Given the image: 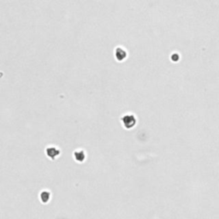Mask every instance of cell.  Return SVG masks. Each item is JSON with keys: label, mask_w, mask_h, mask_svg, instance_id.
I'll use <instances>...</instances> for the list:
<instances>
[{"label": "cell", "mask_w": 219, "mask_h": 219, "mask_svg": "<svg viewBox=\"0 0 219 219\" xmlns=\"http://www.w3.org/2000/svg\"><path fill=\"white\" fill-rule=\"evenodd\" d=\"M116 57H117L118 60H122V59H124V58H125L126 53H125V51H124L123 50H122V49H120V48H118L117 51H116Z\"/></svg>", "instance_id": "obj_1"}]
</instances>
